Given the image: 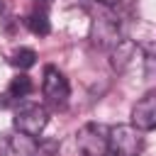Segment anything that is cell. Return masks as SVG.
Listing matches in <instances>:
<instances>
[{
	"mask_svg": "<svg viewBox=\"0 0 156 156\" xmlns=\"http://www.w3.org/2000/svg\"><path fill=\"white\" fill-rule=\"evenodd\" d=\"M144 151L141 129L134 124L110 127V156H139Z\"/></svg>",
	"mask_w": 156,
	"mask_h": 156,
	"instance_id": "2",
	"label": "cell"
},
{
	"mask_svg": "<svg viewBox=\"0 0 156 156\" xmlns=\"http://www.w3.org/2000/svg\"><path fill=\"white\" fill-rule=\"evenodd\" d=\"M41 93L46 98V102L56 105V107H63L68 95H71V88H68V80L66 76L56 68V66H46L44 68V83H41Z\"/></svg>",
	"mask_w": 156,
	"mask_h": 156,
	"instance_id": "4",
	"label": "cell"
},
{
	"mask_svg": "<svg viewBox=\"0 0 156 156\" xmlns=\"http://www.w3.org/2000/svg\"><path fill=\"white\" fill-rule=\"evenodd\" d=\"M0 12H2V2H0Z\"/></svg>",
	"mask_w": 156,
	"mask_h": 156,
	"instance_id": "14",
	"label": "cell"
},
{
	"mask_svg": "<svg viewBox=\"0 0 156 156\" xmlns=\"http://www.w3.org/2000/svg\"><path fill=\"white\" fill-rule=\"evenodd\" d=\"M136 54H139V46L127 41V39H122L115 49H110V63H112V68L117 73H124L132 66V61L136 58Z\"/></svg>",
	"mask_w": 156,
	"mask_h": 156,
	"instance_id": "8",
	"label": "cell"
},
{
	"mask_svg": "<svg viewBox=\"0 0 156 156\" xmlns=\"http://www.w3.org/2000/svg\"><path fill=\"white\" fill-rule=\"evenodd\" d=\"M144 73L146 78H156V49H149L146 51V58H144Z\"/></svg>",
	"mask_w": 156,
	"mask_h": 156,
	"instance_id": "12",
	"label": "cell"
},
{
	"mask_svg": "<svg viewBox=\"0 0 156 156\" xmlns=\"http://www.w3.org/2000/svg\"><path fill=\"white\" fill-rule=\"evenodd\" d=\"M98 2H102V5H115V2H119V0H98Z\"/></svg>",
	"mask_w": 156,
	"mask_h": 156,
	"instance_id": "13",
	"label": "cell"
},
{
	"mask_svg": "<svg viewBox=\"0 0 156 156\" xmlns=\"http://www.w3.org/2000/svg\"><path fill=\"white\" fill-rule=\"evenodd\" d=\"M90 39L95 46L100 49H115L122 41V32H119V22L110 15L105 17H95L93 27H90Z\"/></svg>",
	"mask_w": 156,
	"mask_h": 156,
	"instance_id": "5",
	"label": "cell"
},
{
	"mask_svg": "<svg viewBox=\"0 0 156 156\" xmlns=\"http://www.w3.org/2000/svg\"><path fill=\"white\" fill-rule=\"evenodd\" d=\"M39 146L34 141V136L15 129V132H5L0 134V156H37Z\"/></svg>",
	"mask_w": 156,
	"mask_h": 156,
	"instance_id": "6",
	"label": "cell"
},
{
	"mask_svg": "<svg viewBox=\"0 0 156 156\" xmlns=\"http://www.w3.org/2000/svg\"><path fill=\"white\" fill-rule=\"evenodd\" d=\"M7 93H10V98H27V95L32 93V78H29V76H17V78H12Z\"/></svg>",
	"mask_w": 156,
	"mask_h": 156,
	"instance_id": "11",
	"label": "cell"
},
{
	"mask_svg": "<svg viewBox=\"0 0 156 156\" xmlns=\"http://www.w3.org/2000/svg\"><path fill=\"white\" fill-rule=\"evenodd\" d=\"M27 27L32 29V34H37V37H44V34H49V29H51V24H49V15H46V10H32L29 15H27Z\"/></svg>",
	"mask_w": 156,
	"mask_h": 156,
	"instance_id": "9",
	"label": "cell"
},
{
	"mask_svg": "<svg viewBox=\"0 0 156 156\" xmlns=\"http://www.w3.org/2000/svg\"><path fill=\"white\" fill-rule=\"evenodd\" d=\"M46 122H49V115H46V110H44L41 105H37V102H24V105H20L17 112H15V117H12L15 129H20V132H24V134H29V136H34V139L46 129Z\"/></svg>",
	"mask_w": 156,
	"mask_h": 156,
	"instance_id": "3",
	"label": "cell"
},
{
	"mask_svg": "<svg viewBox=\"0 0 156 156\" xmlns=\"http://www.w3.org/2000/svg\"><path fill=\"white\" fill-rule=\"evenodd\" d=\"M10 63L12 66H17V68H32L34 63H37V54H34V49H27V46H22V49H17L15 54H12V58H10Z\"/></svg>",
	"mask_w": 156,
	"mask_h": 156,
	"instance_id": "10",
	"label": "cell"
},
{
	"mask_svg": "<svg viewBox=\"0 0 156 156\" xmlns=\"http://www.w3.org/2000/svg\"><path fill=\"white\" fill-rule=\"evenodd\" d=\"M132 124L141 132L156 129V93H149L141 100H136V105L132 107Z\"/></svg>",
	"mask_w": 156,
	"mask_h": 156,
	"instance_id": "7",
	"label": "cell"
},
{
	"mask_svg": "<svg viewBox=\"0 0 156 156\" xmlns=\"http://www.w3.org/2000/svg\"><path fill=\"white\" fill-rule=\"evenodd\" d=\"M76 146L83 156H107L110 154V127L88 122L76 132Z\"/></svg>",
	"mask_w": 156,
	"mask_h": 156,
	"instance_id": "1",
	"label": "cell"
}]
</instances>
